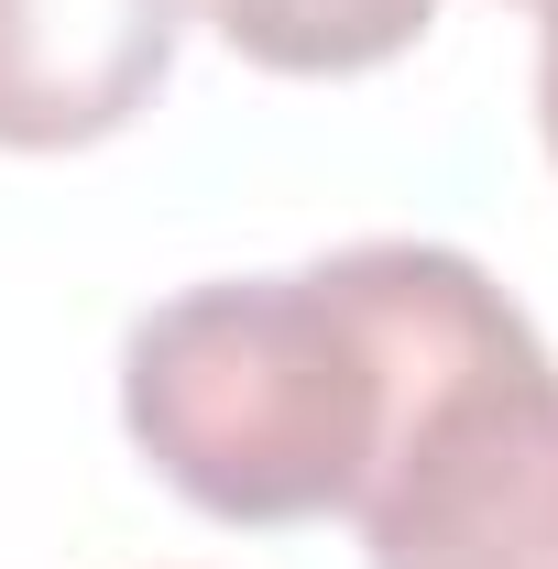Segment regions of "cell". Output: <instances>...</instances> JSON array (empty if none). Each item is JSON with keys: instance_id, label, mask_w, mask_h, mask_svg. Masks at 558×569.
Here are the masks:
<instances>
[{"instance_id": "8992f818", "label": "cell", "mask_w": 558, "mask_h": 569, "mask_svg": "<svg viewBox=\"0 0 558 569\" xmlns=\"http://www.w3.org/2000/svg\"><path fill=\"white\" fill-rule=\"evenodd\" d=\"M526 11H558V0H526Z\"/></svg>"}, {"instance_id": "3957f363", "label": "cell", "mask_w": 558, "mask_h": 569, "mask_svg": "<svg viewBox=\"0 0 558 569\" xmlns=\"http://www.w3.org/2000/svg\"><path fill=\"white\" fill-rule=\"evenodd\" d=\"M198 0H0V153H77L153 110Z\"/></svg>"}, {"instance_id": "6da1fadb", "label": "cell", "mask_w": 558, "mask_h": 569, "mask_svg": "<svg viewBox=\"0 0 558 569\" xmlns=\"http://www.w3.org/2000/svg\"><path fill=\"white\" fill-rule=\"evenodd\" d=\"M537 318L449 241H350L296 274H219L142 307L121 427L219 526H318L372 493L427 395Z\"/></svg>"}, {"instance_id": "7a4b0ae2", "label": "cell", "mask_w": 558, "mask_h": 569, "mask_svg": "<svg viewBox=\"0 0 558 569\" xmlns=\"http://www.w3.org/2000/svg\"><path fill=\"white\" fill-rule=\"evenodd\" d=\"M372 569H558V361L548 340L460 361L372 471Z\"/></svg>"}, {"instance_id": "277c9868", "label": "cell", "mask_w": 558, "mask_h": 569, "mask_svg": "<svg viewBox=\"0 0 558 569\" xmlns=\"http://www.w3.org/2000/svg\"><path fill=\"white\" fill-rule=\"evenodd\" d=\"M198 11L263 77H372L438 22V0H198Z\"/></svg>"}, {"instance_id": "5b68a950", "label": "cell", "mask_w": 558, "mask_h": 569, "mask_svg": "<svg viewBox=\"0 0 558 569\" xmlns=\"http://www.w3.org/2000/svg\"><path fill=\"white\" fill-rule=\"evenodd\" d=\"M537 132H548V164H558V11H548V44H537Z\"/></svg>"}]
</instances>
